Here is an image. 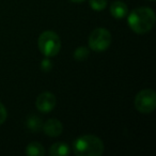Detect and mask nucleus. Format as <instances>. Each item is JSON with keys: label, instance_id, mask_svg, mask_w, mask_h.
Wrapping results in <instances>:
<instances>
[{"label": "nucleus", "instance_id": "obj_1", "mask_svg": "<svg viewBox=\"0 0 156 156\" xmlns=\"http://www.w3.org/2000/svg\"><path fill=\"white\" fill-rule=\"evenodd\" d=\"M155 13L151 8L141 7L133 10L127 17L129 28L138 34H143L151 30L155 24Z\"/></svg>", "mask_w": 156, "mask_h": 156}, {"label": "nucleus", "instance_id": "obj_2", "mask_svg": "<svg viewBox=\"0 0 156 156\" xmlns=\"http://www.w3.org/2000/svg\"><path fill=\"white\" fill-rule=\"evenodd\" d=\"M73 150L78 156H101L104 152V143L94 135H85L74 141Z\"/></svg>", "mask_w": 156, "mask_h": 156}, {"label": "nucleus", "instance_id": "obj_3", "mask_svg": "<svg viewBox=\"0 0 156 156\" xmlns=\"http://www.w3.org/2000/svg\"><path fill=\"white\" fill-rule=\"evenodd\" d=\"M37 44L41 52L47 58L57 56L61 49V40L54 31H45L42 33Z\"/></svg>", "mask_w": 156, "mask_h": 156}, {"label": "nucleus", "instance_id": "obj_4", "mask_svg": "<svg viewBox=\"0 0 156 156\" xmlns=\"http://www.w3.org/2000/svg\"><path fill=\"white\" fill-rule=\"evenodd\" d=\"M135 107L141 113H151L156 108V93L151 89L140 91L135 98Z\"/></svg>", "mask_w": 156, "mask_h": 156}, {"label": "nucleus", "instance_id": "obj_5", "mask_svg": "<svg viewBox=\"0 0 156 156\" xmlns=\"http://www.w3.org/2000/svg\"><path fill=\"white\" fill-rule=\"evenodd\" d=\"M111 34L107 29L98 28L89 37V46L94 51H104L110 46Z\"/></svg>", "mask_w": 156, "mask_h": 156}, {"label": "nucleus", "instance_id": "obj_6", "mask_svg": "<svg viewBox=\"0 0 156 156\" xmlns=\"http://www.w3.org/2000/svg\"><path fill=\"white\" fill-rule=\"evenodd\" d=\"M35 106L41 112H50L56 106V96L50 92H43L37 96Z\"/></svg>", "mask_w": 156, "mask_h": 156}, {"label": "nucleus", "instance_id": "obj_7", "mask_svg": "<svg viewBox=\"0 0 156 156\" xmlns=\"http://www.w3.org/2000/svg\"><path fill=\"white\" fill-rule=\"evenodd\" d=\"M43 130L47 136L49 137H58L62 133L63 126L59 120L57 119H49L45 122L43 125Z\"/></svg>", "mask_w": 156, "mask_h": 156}, {"label": "nucleus", "instance_id": "obj_8", "mask_svg": "<svg viewBox=\"0 0 156 156\" xmlns=\"http://www.w3.org/2000/svg\"><path fill=\"white\" fill-rule=\"evenodd\" d=\"M127 5L120 0H115L110 5V14L115 18V20H121L127 15Z\"/></svg>", "mask_w": 156, "mask_h": 156}, {"label": "nucleus", "instance_id": "obj_9", "mask_svg": "<svg viewBox=\"0 0 156 156\" xmlns=\"http://www.w3.org/2000/svg\"><path fill=\"white\" fill-rule=\"evenodd\" d=\"M69 153V147L66 143L57 142L50 147L49 154L51 156H66Z\"/></svg>", "mask_w": 156, "mask_h": 156}, {"label": "nucleus", "instance_id": "obj_10", "mask_svg": "<svg viewBox=\"0 0 156 156\" xmlns=\"http://www.w3.org/2000/svg\"><path fill=\"white\" fill-rule=\"evenodd\" d=\"M26 154L30 156H43L45 154L44 147L39 142H31L27 145Z\"/></svg>", "mask_w": 156, "mask_h": 156}, {"label": "nucleus", "instance_id": "obj_11", "mask_svg": "<svg viewBox=\"0 0 156 156\" xmlns=\"http://www.w3.org/2000/svg\"><path fill=\"white\" fill-rule=\"evenodd\" d=\"M28 127L30 128L32 132H39L40 129H41V126H42V121L40 118L37 117H29L28 119Z\"/></svg>", "mask_w": 156, "mask_h": 156}, {"label": "nucleus", "instance_id": "obj_12", "mask_svg": "<svg viewBox=\"0 0 156 156\" xmlns=\"http://www.w3.org/2000/svg\"><path fill=\"white\" fill-rule=\"evenodd\" d=\"M89 57V50L87 47H79L74 52V58L77 61H83Z\"/></svg>", "mask_w": 156, "mask_h": 156}, {"label": "nucleus", "instance_id": "obj_13", "mask_svg": "<svg viewBox=\"0 0 156 156\" xmlns=\"http://www.w3.org/2000/svg\"><path fill=\"white\" fill-rule=\"evenodd\" d=\"M107 5V0H90V7L94 10V11L101 12L106 8Z\"/></svg>", "mask_w": 156, "mask_h": 156}, {"label": "nucleus", "instance_id": "obj_14", "mask_svg": "<svg viewBox=\"0 0 156 156\" xmlns=\"http://www.w3.org/2000/svg\"><path fill=\"white\" fill-rule=\"evenodd\" d=\"M7 115H8L7 109H5V107L0 103V125L5 122V120H7Z\"/></svg>", "mask_w": 156, "mask_h": 156}, {"label": "nucleus", "instance_id": "obj_15", "mask_svg": "<svg viewBox=\"0 0 156 156\" xmlns=\"http://www.w3.org/2000/svg\"><path fill=\"white\" fill-rule=\"evenodd\" d=\"M51 66H52L51 62H50V61L48 60V59H44V60L42 61L41 67H42V69H43L44 72H48V71H50V69H51Z\"/></svg>", "mask_w": 156, "mask_h": 156}, {"label": "nucleus", "instance_id": "obj_16", "mask_svg": "<svg viewBox=\"0 0 156 156\" xmlns=\"http://www.w3.org/2000/svg\"><path fill=\"white\" fill-rule=\"evenodd\" d=\"M72 2H75V3H80V2H83L85 0H69Z\"/></svg>", "mask_w": 156, "mask_h": 156}, {"label": "nucleus", "instance_id": "obj_17", "mask_svg": "<svg viewBox=\"0 0 156 156\" xmlns=\"http://www.w3.org/2000/svg\"><path fill=\"white\" fill-rule=\"evenodd\" d=\"M151 1H154V0H151Z\"/></svg>", "mask_w": 156, "mask_h": 156}]
</instances>
